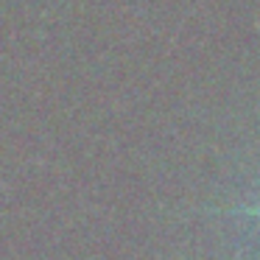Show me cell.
<instances>
[{"label":"cell","mask_w":260,"mask_h":260,"mask_svg":"<svg viewBox=\"0 0 260 260\" xmlns=\"http://www.w3.org/2000/svg\"><path fill=\"white\" fill-rule=\"evenodd\" d=\"M241 213H249V215H260V204H254V207H241Z\"/></svg>","instance_id":"1"}]
</instances>
